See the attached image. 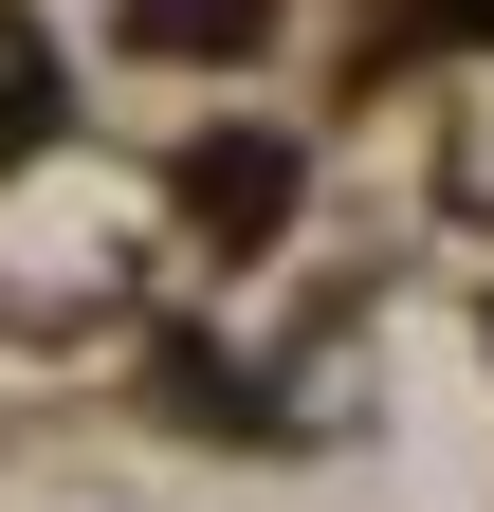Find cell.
Masks as SVG:
<instances>
[{"instance_id":"obj_2","label":"cell","mask_w":494,"mask_h":512,"mask_svg":"<svg viewBox=\"0 0 494 512\" xmlns=\"http://www.w3.org/2000/svg\"><path fill=\"white\" fill-rule=\"evenodd\" d=\"M257 19H275V0H129L147 55H257Z\"/></svg>"},{"instance_id":"obj_1","label":"cell","mask_w":494,"mask_h":512,"mask_svg":"<svg viewBox=\"0 0 494 512\" xmlns=\"http://www.w3.org/2000/svg\"><path fill=\"white\" fill-rule=\"evenodd\" d=\"M183 202H202L220 238H275V220H293V147H257V128H238V147L183 165Z\"/></svg>"},{"instance_id":"obj_3","label":"cell","mask_w":494,"mask_h":512,"mask_svg":"<svg viewBox=\"0 0 494 512\" xmlns=\"http://www.w3.org/2000/svg\"><path fill=\"white\" fill-rule=\"evenodd\" d=\"M440 19H458V37H494V0H440Z\"/></svg>"}]
</instances>
